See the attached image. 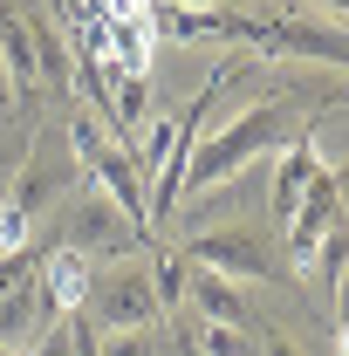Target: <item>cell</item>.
<instances>
[{"label": "cell", "mask_w": 349, "mask_h": 356, "mask_svg": "<svg viewBox=\"0 0 349 356\" xmlns=\"http://www.w3.org/2000/svg\"><path fill=\"white\" fill-rule=\"evenodd\" d=\"M247 48H254V55H274V62H322V69H349V35H343V28L295 21V14H261Z\"/></svg>", "instance_id": "52a82bcc"}, {"label": "cell", "mask_w": 349, "mask_h": 356, "mask_svg": "<svg viewBox=\"0 0 349 356\" xmlns=\"http://www.w3.org/2000/svg\"><path fill=\"white\" fill-rule=\"evenodd\" d=\"M261 356H302V350H295L281 329H261Z\"/></svg>", "instance_id": "e0dca14e"}, {"label": "cell", "mask_w": 349, "mask_h": 356, "mask_svg": "<svg viewBox=\"0 0 349 356\" xmlns=\"http://www.w3.org/2000/svg\"><path fill=\"white\" fill-rule=\"evenodd\" d=\"M89 274H96V267H89L83 254H62V247H55V254L42 261V288L55 295V309H62V315H76L89 302Z\"/></svg>", "instance_id": "4fadbf2b"}, {"label": "cell", "mask_w": 349, "mask_h": 356, "mask_svg": "<svg viewBox=\"0 0 349 356\" xmlns=\"http://www.w3.org/2000/svg\"><path fill=\"white\" fill-rule=\"evenodd\" d=\"M267 329V322H261ZM261 329H226V322H206V315H185V343L192 356H261Z\"/></svg>", "instance_id": "7c38bea8"}, {"label": "cell", "mask_w": 349, "mask_h": 356, "mask_svg": "<svg viewBox=\"0 0 349 356\" xmlns=\"http://www.w3.org/2000/svg\"><path fill=\"white\" fill-rule=\"evenodd\" d=\"M315 7H322L329 21H349V0H315Z\"/></svg>", "instance_id": "ffe728a7"}, {"label": "cell", "mask_w": 349, "mask_h": 356, "mask_svg": "<svg viewBox=\"0 0 349 356\" xmlns=\"http://www.w3.org/2000/svg\"><path fill=\"white\" fill-rule=\"evenodd\" d=\"M185 302H192V315H206V322H226V329H261V309L247 302V281H233V274L192 267V274H185Z\"/></svg>", "instance_id": "30bf717a"}, {"label": "cell", "mask_w": 349, "mask_h": 356, "mask_svg": "<svg viewBox=\"0 0 349 356\" xmlns=\"http://www.w3.org/2000/svg\"><path fill=\"white\" fill-rule=\"evenodd\" d=\"M55 322H62V309H55V295L42 288V274H28L21 288H7V295H0V343H7L14 356H28Z\"/></svg>", "instance_id": "ba28073f"}, {"label": "cell", "mask_w": 349, "mask_h": 356, "mask_svg": "<svg viewBox=\"0 0 349 356\" xmlns=\"http://www.w3.org/2000/svg\"><path fill=\"white\" fill-rule=\"evenodd\" d=\"M329 178H336V206H343V220H349V165H329Z\"/></svg>", "instance_id": "d6986e66"}, {"label": "cell", "mask_w": 349, "mask_h": 356, "mask_svg": "<svg viewBox=\"0 0 349 356\" xmlns=\"http://www.w3.org/2000/svg\"><path fill=\"white\" fill-rule=\"evenodd\" d=\"M21 110V89H14V76H7V62H0V117H14Z\"/></svg>", "instance_id": "ac0fdd59"}, {"label": "cell", "mask_w": 349, "mask_h": 356, "mask_svg": "<svg viewBox=\"0 0 349 356\" xmlns=\"http://www.w3.org/2000/svg\"><path fill=\"white\" fill-rule=\"evenodd\" d=\"M302 110L288 103V96H261V103H247V110H233L219 131L199 137V151H192V165H185V192L192 199H206L213 185H226V178H240L247 165H261V158H274L288 137H302Z\"/></svg>", "instance_id": "6da1fadb"}, {"label": "cell", "mask_w": 349, "mask_h": 356, "mask_svg": "<svg viewBox=\"0 0 349 356\" xmlns=\"http://www.w3.org/2000/svg\"><path fill=\"white\" fill-rule=\"evenodd\" d=\"M315 172H322V151H315V131L288 137L281 151H274V178H267V213L288 226L295 220V206L308 199V185H315Z\"/></svg>", "instance_id": "9c48e42d"}, {"label": "cell", "mask_w": 349, "mask_h": 356, "mask_svg": "<svg viewBox=\"0 0 349 356\" xmlns=\"http://www.w3.org/2000/svg\"><path fill=\"white\" fill-rule=\"evenodd\" d=\"M83 315L96 322V329H158V315H165V302H158V288H151V267L137 261H110L89 274V302Z\"/></svg>", "instance_id": "277c9868"}, {"label": "cell", "mask_w": 349, "mask_h": 356, "mask_svg": "<svg viewBox=\"0 0 349 356\" xmlns=\"http://www.w3.org/2000/svg\"><path fill=\"white\" fill-rule=\"evenodd\" d=\"M42 240H48V247H62V254H83L89 267H110V261H131L137 247H158L144 226H131V213H124L103 185L69 192V206L48 220Z\"/></svg>", "instance_id": "3957f363"}, {"label": "cell", "mask_w": 349, "mask_h": 356, "mask_svg": "<svg viewBox=\"0 0 349 356\" xmlns=\"http://www.w3.org/2000/svg\"><path fill=\"white\" fill-rule=\"evenodd\" d=\"M144 267H151V288H158V302H165V309H185V274H192V261L178 254V240H158Z\"/></svg>", "instance_id": "5bb4252c"}, {"label": "cell", "mask_w": 349, "mask_h": 356, "mask_svg": "<svg viewBox=\"0 0 349 356\" xmlns=\"http://www.w3.org/2000/svg\"><path fill=\"white\" fill-rule=\"evenodd\" d=\"M254 21L261 14H247V7H172V0H151V35L158 42H185V48H247Z\"/></svg>", "instance_id": "8992f818"}, {"label": "cell", "mask_w": 349, "mask_h": 356, "mask_svg": "<svg viewBox=\"0 0 349 356\" xmlns=\"http://www.w3.org/2000/svg\"><path fill=\"white\" fill-rule=\"evenodd\" d=\"M0 62H7V76H14L21 103H28V96H35V83H42V62H35L28 14H21V7H7V0H0Z\"/></svg>", "instance_id": "8fae6325"}, {"label": "cell", "mask_w": 349, "mask_h": 356, "mask_svg": "<svg viewBox=\"0 0 349 356\" xmlns=\"http://www.w3.org/2000/svg\"><path fill=\"white\" fill-rule=\"evenodd\" d=\"M28 144H35V137H0V199H7V185H14V172H21Z\"/></svg>", "instance_id": "2e32d148"}, {"label": "cell", "mask_w": 349, "mask_h": 356, "mask_svg": "<svg viewBox=\"0 0 349 356\" xmlns=\"http://www.w3.org/2000/svg\"><path fill=\"white\" fill-rule=\"evenodd\" d=\"M192 267H213V274H233V281H288V261L267 247L254 226H206L178 247Z\"/></svg>", "instance_id": "5b68a950"}, {"label": "cell", "mask_w": 349, "mask_h": 356, "mask_svg": "<svg viewBox=\"0 0 349 356\" xmlns=\"http://www.w3.org/2000/svg\"><path fill=\"white\" fill-rule=\"evenodd\" d=\"M96 336H103L96 343L103 356H158V336L151 329H96Z\"/></svg>", "instance_id": "9a60e30c"}, {"label": "cell", "mask_w": 349, "mask_h": 356, "mask_svg": "<svg viewBox=\"0 0 349 356\" xmlns=\"http://www.w3.org/2000/svg\"><path fill=\"white\" fill-rule=\"evenodd\" d=\"M0 356H14V350H7V343H0Z\"/></svg>", "instance_id": "44dd1931"}, {"label": "cell", "mask_w": 349, "mask_h": 356, "mask_svg": "<svg viewBox=\"0 0 349 356\" xmlns=\"http://www.w3.org/2000/svg\"><path fill=\"white\" fill-rule=\"evenodd\" d=\"M83 185H89V172L69 158V144L62 137H35L28 158H21V172H14V185H7V206H0V254L28 247L35 226L55 220L69 206V192H83Z\"/></svg>", "instance_id": "7a4b0ae2"}]
</instances>
